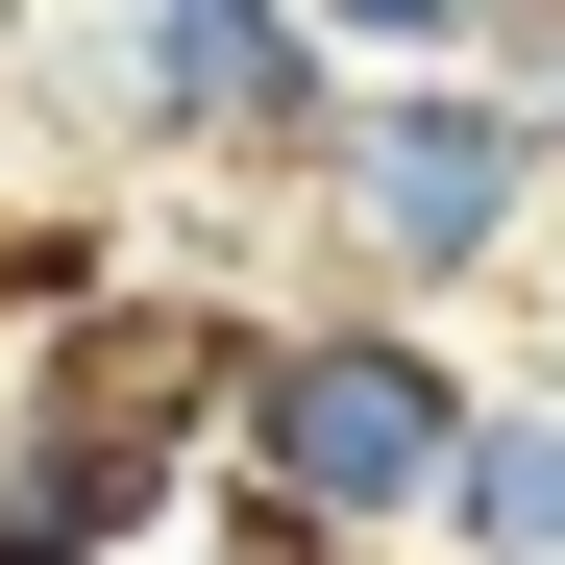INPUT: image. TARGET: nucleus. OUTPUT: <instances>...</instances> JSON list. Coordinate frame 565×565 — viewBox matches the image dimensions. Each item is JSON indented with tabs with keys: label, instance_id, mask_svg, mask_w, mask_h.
Masks as SVG:
<instances>
[{
	"label": "nucleus",
	"instance_id": "nucleus-1",
	"mask_svg": "<svg viewBox=\"0 0 565 565\" xmlns=\"http://www.w3.org/2000/svg\"><path fill=\"white\" fill-rule=\"evenodd\" d=\"M270 443H296V492H320V516H394L418 467H443V394H418V369H369V344H320L296 394H270Z\"/></svg>",
	"mask_w": 565,
	"mask_h": 565
},
{
	"label": "nucleus",
	"instance_id": "nucleus-2",
	"mask_svg": "<svg viewBox=\"0 0 565 565\" xmlns=\"http://www.w3.org/2000/svg\"><path fill=\"white\" fill-rule=\"evenodd\" d=\"M467 467H492V541H565V443L516 418V443H467Z\"/></svg>",
	"mask_w": 565,
	"mask_h": 565
}]
</instances>
